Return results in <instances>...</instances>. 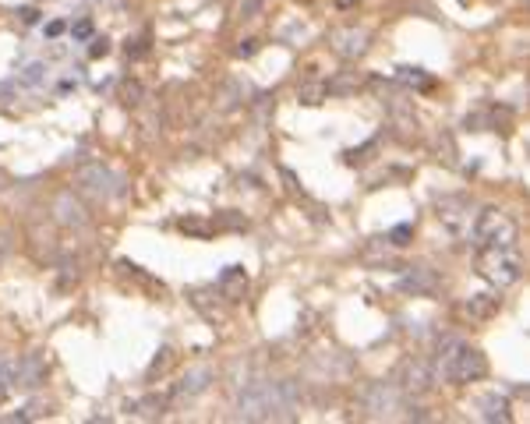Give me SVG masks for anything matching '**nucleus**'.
<instances>
[{"label":"nucleus","instance_id":"obj_2","mask_svg":"<svg viewBox=\"0 0 530 424\" xmlns=\"http://www.w3.org/2000/svg\"><path fill=\"white\" fill-rule=\"evenodd\" d=\"M474 240H477V248H513L516 223L502 209H484L474 219Z\"/></svg>","mask_w":530,"mask_h":424},{"label":"nucleus","instance_id":"obj_8","mask_svg":"<svg viewBox=\"0 0 530 424\" xmlns=\"http://www.w3.org/2000/svg\"><path fill=\"white\" fill-rule=\"evenodd\" d=\"M495 308H498V297H488V293H481V297H470V300H466V315H474V318H488Z\"/></svg>","mask_w":530,"mask_h":424},{"label":"nucleus","instance_id":"obj_13","mask_svg":"<svg viewBox=\"0 0 530 424\" xmlns=\"http://www.w3.org/2000/svg\"><path fill=\"white\" fill-rule=\"evenodd\" d=\"M39 71H43L39 64H32V68H28V81H39Z\"/></svg>","mask_w":530,"mask_h":424},{"label":"nucleus","instance_id":"obj_12","mask_svg":"<svg viewBox=\"0 0 530 424\" xmlns=\"http://www.w3.org/2000/svg\"><path fill=\"white\" fill-rule=\"evenodd\" d=\"M88 32H92V28H88V21H81V25H78V28H75V36H78V39H85Z\"/></svg>","mask_w":530,"mask_h":424},{"label":"nucleus","instance_id":"obj_7","mask_svg":"<svg viewBox=\"0 0 530 424\" xmlns=\"http://www.w3.org/2000/svg\"><path fill=\"white\" fill-rule=\"evenodd\" d=\"M209 378H212L209 368H195V371H188L184 382H180V396H195V392H202V389L209 385Z\"/></svg>","mask_w":530,"mask_h":424},{"label":"nucleus","instance_id":"obj_11","mask_svg":"<svg viewBox=\"0 0 530 424\" xmlns=\"http://www.w3.org/2000/svg\"><path fill=\"white\" fill-rule=\"evenodd\" d=\"M110 46H106V39H96V46H92V57H103Z\"/></svg>","mask_w":530,"mask_h":424},{"label":"nucleus","instance_id":"obj_3","mask_svg":"<svg viewBox=\"0 0 530 424\" xmlns=\"http://www.w3.org/2000/svg\"><path fill=\"white\" fill-rule=\"evenodd\" d=\"M439 371L446 382H470V378H481L488 371V360L481 357V350L474 347H463V343H453V350L439 357Z\"/></svg>","mask_w":530,"mask_h":424},{"label":"nucleus","instance_id":"obj_1","mask_svg":"<svg viewBox=\"0 0 530 424\" xmlns=\"http://www.w3.org/2000/svg\"><path fill=\"white\" fill-rule=\"evenodd\" d=\"M477 269H481V276L488 283H495V286H509V283L520 280V272H523V262H520V255L513 251V248H481V255H477Z\"/></svg>","mask_w":530,"mask_h":424},{"label":"nucleus","instance_id":"obj_14","mask_svg":"<svg viewBox=\"0 0 530 424\" xmlns=\"http://www.w3.org/2000/svg\"><path fill=\"white\" fill-rule=\"evenodd\" d=\"M0 371H4V364H0Z\"/></svg>","mask_w":530,"mask_h":424},{"label":"nucleus","instance_id":"obj_9","mask_svg":"<svg viewBox=\"0 0 530 424\" xmlns=\"http://www.w3.org/2000/svg\"><path fill=\"white\" fill-rule=\"evenodd\" d=\"M407 237H410V226H407V223L392 230V244H407Z\"/></svg>","mask_w":530,"mask_h":424},{"label":"nucleus","instance_id":"obj_10","mask_svg":"<svg viewBox=\"0 0 530 424\" xmlns=\"http://www.w3.org/2000/svg\"><path fill=\"white\" fill-rule=\"evenodd\" d=\"M60 32H64V21H50L46 25V36H60Z\"/></svg>","mask_w":530,"mask_h":424},{"label":"nucleus","instance_id":"obj_5","mask_svg":"<svg viewBox=\"0 0 530 424\" xmlns=\"http://www.w3.org/2000/svg\"><path fill=\"white\" fill-rule=\"evenodd\" d=\"M220 286H223L227 300H240V297L247 293V276H244V269H240V265H230L227 272L220 276Z\"/></svg>","mask_w":530,"mask_h":424},{"label":"nucleus","instance_id":"obj_4","mask_svg":"<svg viewBox=\"0 0 530 424\" xmlns=\"http://www.w3.org/2000/svg\"><path fill=\"white\" fill-rule=\"evenodd\" d=\"M287 407H290V389L276 385V382H258L240 396L244 417H269L272 410H287Z\"/></svg>","mask_w":530,"mask_h":424},{"label":"nucleus","instance_id":"obj_6","mask_svg":"<svg viewBox=\"0 0 530 424\" xmlns=\"http://www.w3.org/2000/svg\"><path fill=\"white\" fill-rule=\"evenodd\" d=\"M332 39H336V50H339V53H347V57H357V53H364V46H368V36H364V32H357V28L336 32Z\"/></svg>","mask_w":530,"mask_h":424}]
</instances>
